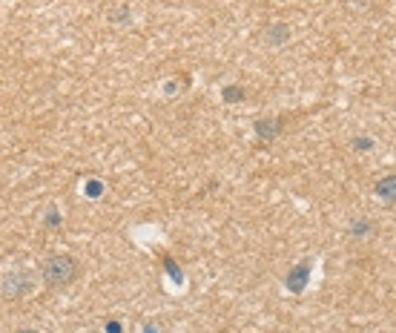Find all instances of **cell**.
<instances>
[{"mask_svg":"<svg viewBox=\"0 0 396 333\" xmlns=\"http://www.w3.org/2000/svg\"><path fill=\"white\" fill-rule=\"evenodd\" d=\"M78 276V264L72 256H52L49 262L43 264V282L49 287H63Z\"/></svg>","mask_w":396,"mask_h":333,"instance_id":"cell-1","label":"cell"},{"mask_svg":"<svg viewBox=\"0 0 396 333\" xmlns=\"http://www.w3.org/2000/svg\"><path fill=\"white\" fill-rule=\"evenodd\" d=\"M23 290H29V276H26V273H12V276H6V284H3V293H6V296H20Z\"/></svg>","mask_w":396,"mask_h":333,"instance_id":"cell-2","label":"cell"},{"mask_svg":"<svg viewBox=\"0 0 396 333\" xmlns=\"http://www.w3.org/2000/svg\"><path fill=\"white\" fill-rule=\"evenodd\" d=\"M376 192L387 201H396V178H385V181H379Z\"/></svg>","mask_w":396,"mask_h":333,"instance_id":"cell-3","label":"cell"},{"mask_svg":"<svg viewBox=\"0 0 396 333\" xmlns=\"http://www.w3.org/2000/svg\"><path fill=\"white\" fill-rule=\"evenodd\" d=\"M305 279H307V267H299V270L287 279V284L293 287V290H302V287H305Z\"/></svg>","mask_w":396,"mask_h":333,"instance_id":"cell-4","label":"cell"},{"mask_svg":"<svg viewBox=\"0 0 396 333\" xmlns=\"http://www.w3.org/2000/svg\"><path fill=\"white\" fill-rule=\"evenodd\" d=\"M241 95H244V92L238 89V86H227V89H224V101H241Z\"/></svg>","mask_w":396,"mask_h":333,"instance_id":"cell-5","label":"cell"},{"mask_svg":"<svg viewBox=\"0 0 396 333\" xmlns=\"http://www.w3.org/2000/svg\"><path fill=\"white\" fill-rule=\"evenodd\" d=\"M256 130H258V135H267V138H270V135H273V132H276L278 127H276V124H264V121H258V127H256Z\"/></svg>","mask_w":396,"mask_h":333,"instance_id":"cell-6","label":"cell"},{"mask_svg":"<svg viewBox=\"0 0 396 333\" xmlns=\"http://www.w3.org/2000/svg\"><path fill=\"white\" fill-rule=\"evenodd\" d=\"M101 190H104V187H101V181H89V184H86V195H89V198H98Z\"/></svg>","mask_w":396,"mask_h":333,"instance_id":"cell-7","label":"cell"},{"mask_svg":"<svg viewBox=\"0 0 396 333\" xmlns=\"http://www.w3.org/2000/svg\"><path fill=\"white\" fill-rule=\"evenodd\" d=\"M167 270H169V276H175V279H181V270H178V267H175L172 262H169V259H167Z\"/></svg>","mask_w":396,"mask_h":333,"instance_id":"cell-8","label":"cell"},{"mask_svg":"<svg viewBox=\"0 0 396 333\" xmlns=\"http://www.w3.org/2000/svg\"><path fill=\"white\" fill-rule=\"evenodd\" d=\"M107 333H121V324L118 322H107V327H104Z\"/></svg>","mask_w":396,"mask_h":333,"instance_id":"cell-9","label":"cell"},{"mask_svg":"<svg viewBox=\"0 0 396 333\" xmlns=\"http://www.w3.org/2000/svg\"><path fill=\"white\" fill-rule=\"evenodd\" d=\"M46 221H49L52 227H55V224H60V215H58V212H55V210H52L49 215H46Z\"/></svg>","mask_w":396,"mask_h":333,"instance_id":"cell-10","label":"cell"},{"mask_svg":"<svg viewBox=\"0 0 396 333\" xmlns=\"http://www.w3.org/2000/svg\"><path fill=\"white\" fill-rule=\"evenodd\" d=\"M18 333H38V330H32V327H23V330H18Z\"/></svg>","mask_w":396,"mask_h":333,"instance_id":"cell-11","label":"cell"}]
</instances>
